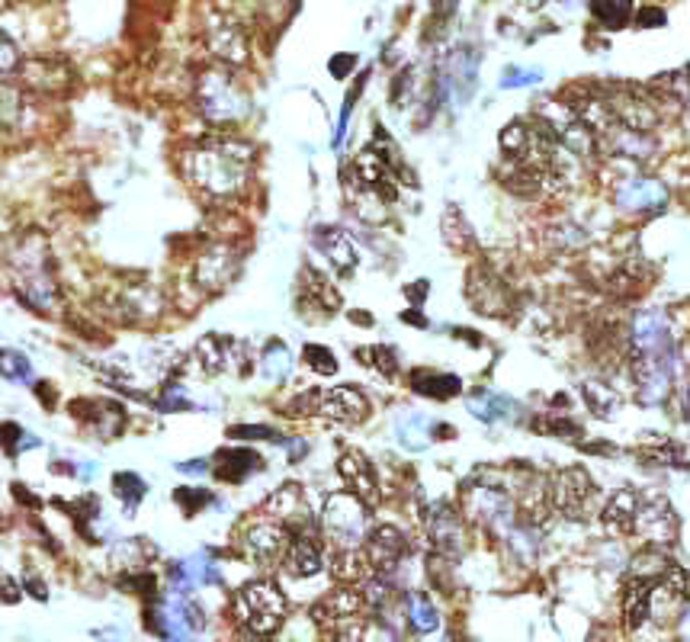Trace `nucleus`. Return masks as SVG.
I'll list each match as a JSON object with an SVG mask.
<instances>
[{"label": "nucleus", "mask_w": 690, "mask_h": 642, "mask_svg": "<svg viewBox=\"0 0 690 642\" xmlns=\"http://www.w3.org/2000/svg\"><path fill=\"white\" fill-rule=\"evenodd\" d=\"M427 533H431V543L437 546V553L443 556H459L466 546V533H463V517L447 501H434L427 508Z\"/></svg>", "instance_id": "f8f14e48"}, {"label": "nucleus", "mask_w": 690, "mask_h": 642, "mask_svg": "<svg viewBox=\"0 0 690 642\" xmlns=\"http://www.w3.org/2000/svg\"><path fill=\"white\" fill-rule=\"evenodd\" d=\"M357 180H360V187H366L373 196H379V200H386V203H392L398 196V183L392 177V167L382 161L376 148H366L357 158Z\"/></svg>", "instance_id": "aec40b11"}, {"label": "nucleus", "mask_w": 690, "mask_h": 642, "mask_svg": "<svg viewBox=\"0 0 690 642\" xmlns=\"http://www.w3.org/2000/svg\"><path fill=\"white\" fill-rule=\"evenodd\" d=\"M354 65H357L354 55H334L331 58V74H334V78H347V71Z\"/></svg>", "instance_id": "3c124183"}, {"label": "nucleus", "mask_w": 690, "mask_h": 642, "mask_svg": "<svg viewBox=\"0 0 690 642\" xmlns=\"http://www.w3.org/2000/svg\"><path fill=\"white\" fill-rule=\"evenodd\" d=\"M321 562H325V556H321V540L315 527L293 533V546L286 553V569L299 578H312L321 572Z\"/></svg>", "instance_id": "4be33fe9"}, {"label": "nucleus", "mask_w": 690, "mask_h": 642, "mask_svg": "<svg viewBox=\"0 0 690 642\" xmlns=\"http://www.w3.org/2000/svg\"><path fill=\"white\" fill-rule=\"evenodd\" d=\"M674 376V344L662 315L646 312L633 325V379L646 405L662 402Z\"/></svg>", "instance_id": "f03ea898"}, {"label": "nucleus", "mask_w": 690, "mask_h": 642, "mask_svg": "<svg viewBox=\"0 0 690 642\" xmlns=\"http://www.w3.org/2000/svg\"><path fill=\"white\" fill-rule=\"evenodd\" d=\"M206 45L216 55L219 65L238 68L251 58V42L248 33L228 17V13H209L206 17Z\"/></svg>", "instance_id": "1a4fd4ad"}, {"label": "nucleus", "mask_w": 690, "mask_h": 642, "mask_svg": "<svg viewBox=\"0 0 690 642\" xmlns=\"http://www.w3.org/2000/svg\"><path fill=\"white\" fill-rule=\"evenodd\" d=\"M241 546L248 559L260 565H273V562H286L289 546H293V530L286 524L273 521H254L241 530Z\"/></svg>", "instance_id": "9d476101"}, {"label": "nucleus", "mask_w": 690, "mask_h": 642, "mask_svg": "<svg viewBox=\"0 0 690 642\" xmlns=\"http://www.w3.org/2000/svg\"><path fill=\"white\" fill-rule=\"evenodd\" d=\"M337 472H341V479L347 482V492L357 495L366 508H373L379 501V479H376V469L373 463L366 460L360 450H350L344 453L341 460H337Z\"/></svg>", "instance_id": "2eb2a0df"}, {"label": "nucleus", "mask_w": 690, "mask_h": 642, "mask_svg": "<svg viewBox=\"0 0 690 642\" xmlns=\"http://www.w3.org/2000/svg\"><path fill=\"white\" fill-rule=\"evenodd\" d=\"M315 241H318V248L325 251V257L334 264V270H341V273H354L357 270V248H354V241H350L341 228H318L315 232Z\"/></svg>", "instance_id": "bb28decb"}, {"label": "nucleus", "mask_w": 690, "mask_h": 642, "mask_svg": "<svg viewBox=\"0 0 690 642\" xmlns=\"http://www.w3.org/2000/svg\"><path fill=\"white\" fill-rule=\"evenodd\" d=\"M591 13L604 29H623L633 20V0H591Z\"/></svg>", "instance_id": "7c9ffc66"}, {"label": "nucleus", "mask_w": 690, "mask_h": 642, "mask_svg": "<svg viewBox=\"0 0 690 642\" xmlns=\"http://www.w3.org/2000/svg\"><path fill=\"white\" fill-rule=\"evenodd\" d=\"M206 469V463H183L180 466V472H203Z\"/></svg>", "instance_id": "052dcab7"}, {"label": "nucleus", "mask_w": 690, "mask_h": 642, "mask_svg": "<svg viewBox=\"0 0 690 642\" xmlns=\"http://www.w3.org/2000/svg\"><path fill=\"white\" fill-rule=\"evenodd\" d=\"M228 437H235V440H270L273 431L270 427H260V424H238V427H228Z\"/></svg>", "instance_id": "a18cd8bd"}, {"label": "nucleus", "mask_w": 690, "mask_h": 642, "mask_svg": "<svg viewBox=\"0 0 690 642\" xmlns=\"http://www.w3.org/2000/svg\"><path fill=\"white\" fill-rule=\"evenodd\" d=\"M260 366H264V376H267L270 382H283V379L289 376V366H293V357H289V347H286L283 341L267 344Z\"/></svg>", "instance_id": "72a5a7b5"}, {"label": "nucleus", "mask_w": 690, "mask_h": 642, "mask_svg": "<svg viewBox=\"0 0 690 642\" xmlns=\"http://www.w3.org/2000/svg\"><path fill=\"white\" fill-rule=\"evenodd\" d=\"M196 363L206 376L235 370V366L244 363V344L235 338H222V334H206V338L196 344Z\"/></svg>", "instance_id": "dca6fc26"}, {"label": "nucleus", "mask_w": 690, "mask_h": 642, "mask_svg": "<svg viewBox=\"0 0 690 642\" xmlns=\"http://www.w3.org/2000/svg\"><path fill=\"white\" fill-rule=\"evenodd\" d=\"M302 357H305V363H309L315 373H325V376L337 373V357L331 354L328 347H321V344H305Z\"/></svg>", "instance_id": "58836bf2"}, {"label": "nucleus", "mask_w": 690, "mask_h": 642, "mask_svg": "<svg viewBox=\"0 0 690 642\" xmlns=\"http://www.w3.org/2000/svg\"><path fill=\"white\" fill-rule=\"evenodd\" d=\"M533 81H540V71H508L504 74V87H524Z\"/></svg>", "instance_id": "8fccbe9b"}, {"label": "nucleus", "mask_w": 690, "mask_h": 642, "mask_svg": "<svg viewBox=\"0 0 690 642\" xmlns=\"http://www.w3.org/2000/svg\"><path fill=\"white\" fill-rule=\"evenodd\" d=\"M196 103L199 113H203L209 122H238L251 113V97L244 90L232 68H206L196 81Z\"/></svg>", "instance_id": "20e7f679"}, {"label": "nucleus", "mask_w": 690, "mask_h": 642, "mask_svg": "<svg viewBox=\"0 0 690 642\" xmlns=\"http://www.w3.org/2000/svg\"><path fill=\"white\" fill-rule=\"evenodd\" d=\"M395 431H398V437H402V443L405 447H411V450H421L424 443H427V421H424V415H402L398 418V424H395Z\"/></svg>", "instance_id": "e433bc0d"}, {"label": "nucleus", "mask_w": 690, "mask_h": 642, "mask_svg": "<svg viewBox=\"0 0 690 642\" xmlns=\"http://www.w3.org/2000/svg\"><path fill=\"white\" fill-rule=\"evenodd\" d=\"M350 321H360V325H366V328H370V325H373V318H370V315H366V312H354V315H350Z\"/></svg>", "instance_id": "bf43d9fd"}, {"label": "nucleus", "mask_w": 690, "mask_h": 642, "mask_svg": "<svg viewBox=\"0 0 690 642\" xmlns=\"http://www.w3.org/2000/svg\"><path fill=\"white\" fill-rule=\"evenodd\" d=\"M652 604H655V585L642 582V578H630L623 588V623L626 630L636 633L642 623L652 617Z\"/></svg>", "instance_id": "b1692460"}, {"label": "nucleus", "mask_w": 690, "mask_h": 642, "mask_svg": "<svg viewBox=\"0 0 690 642\" xmlns=\"http://www.w3.org/2000/svg\"><path fill=\"white\" fill-rule=\"evenodd\" d=\"M424 289H427V283H414V286L408 289V296H411L414 302H421V299H424Z\"/></svg>", "instance_id": "4d7b16f0"}, {"label": "nucleus", "mask_w": 690, "mask_h": 642, "mask_svg": "<svg viewBox=\"0 0 690 642\" xmlns=\"http://www.w3.org/2000/svg\"><path fill=\"white\" fill-rule=\"evenodd\" d=\"M122 588H129L135 594H142V598H155V575L151 572H135V575H126L119 578Z\"/></svg>", "instance_id": "79ce46f5"}, {"label": "nucleus", "mask_w": 690, "mask_h": 642, "mask_svg": "<svg viewBox=\"0 0 690 642\" xmlns=\"http://www.w3.org/2000/svg\"><path fill=\"white\" fill-rule=\"evenodd\" d=\"M366 559H370V565L376 572H395L398 562L405 559L408 553V540L405 533L392 527V524H379L373 527L370 533H366Z\"/></svg>", "instance_id": "ddd939ff"}, {"label": "nucleus", "mask_w": 690, "mask_h": 642, "mask_svg": "<svg viewBox=\"0 0 690 642\" xmlns=\"http://www.w3.org/2000/svg\"><path fill=\"white\" fill-rule=\"evenodd\" d=\"M29 360L23 354H17V350H4V376L7 379H29Z\"/></svg>", "instance_id": "37998d69"}, {"label": "nucleus", "mask_w": 690, "mask_h": 642, "mask_svg": "<svg viewBox=\"0 0 690 642\" xmlns=\"http://www.w3.org/2000/svg\"><path fill=\"white\" fill-rule=\"evenodd\" d=\"M113 488L119 492V498H126L129 504L142 501V495H145V482L132 476V472H119V476H113Z\"/></svg>", "instance_id": "a19ab883"}, {"label": "nucleus", "mask_w": 690, "mask_h": 642, "mask_svg": "<svg viewBox=\"0 0 690 642\" xmlns=\"http://www.w3.org/2000/svg\"><path fill=\"white\" fill-rule=\"evenodd\" d=\"M238 261L241 257L232 251V248H225V244H216L209 254L199 257V264H196V283H203L209 293H219V289L225 283H232L235 280V273H238Z\"/></svg>", "instance_id": "6ab92c4d"}, {"label": "nucleus", "mask_w": 690, "mask_h": 642, "mask_svg": "<svg viewBox=\"0 0 690 642\" xmlns=\"http://www.w3.org/2000/svg\"><path fill=\"white\" fill-rule=\"evenodd\" d=\"M20 81L26 87L39 90V94H55V90H65L71 84V71L68 65H61V61L52 58H33L20 65Z\"/></svg>", "instance_id": "5701e85b"}, {"label": "nucleus", "mask_w": 690, "mask_h": 642, "mask_svg": "<svg viewBox=\"0 0 690 642\" xmlns=\"http://www.w3.org/2000/svg\"><path fill=\"white\" fill-rule=\"evenodd\" d=\"M668 569H671V562L665 559L662 549L649 546V549H642V553L633 559V565H630V578H642V582L658 585V582L665 578Z\"/></svg>", "instance_id": "c756f323"}, {"label": "nucleus", "mask_w": 690, "mask_h": 642, "mask_svg": "<svg viewBox=\"0 0 690 642\" xmlns=\"http://www.w3.org/2000/svg\"><path fill=\"white\" fill-rule=\"evenodd\" d=\"M318 411L337 424H360L370 415V402H366V395L354 386H337L328 392H318Z\"/></svg>", "instance_id": "4468645a"}, {"label": "nucleus", "mask_w": 690, "mask_h": 642, "mask_svg": "<svg viewBox=\"0 0 690 642\" xmlns=\"http://www.w3.org/2000/svg\"><path fill=\"white\" fill-rule=\"evenodd\" d=\"M13 68H17V49H13L10 36H4V74H7V78L13 74Z\"/></svg>", "instance_id": "603ef678"}, {"label": "nucleus", "mask_w": 690, "mask_h": 642, "mask_svg": "<svg viewBox=\"0 0 690 642\" xmlns=\"http://www.w3.org/2000/svg\"><path fill=\"white\" fill-rule=\"evenodd\" d=\"M408 620L418 633H434L440 626L437 607L431 604V598H424V594H408Z\"/></svg>", "instance_id": "473e14b6"}, {"label": "nucleus", "mask_w": 690, "mask_h": 642, "mask_svg": "<svg viewBox=\"0 0 690 642\" xmlns=\"http://www.w3.org/2000/svg\"><path fill=\"white\" fill-rule=\"evenodd\" d=\"M161 408H167V411H187V408H193L187 399H183V389H167L164 392V399H161Z\"/></svg>", "instance_id": "09e8293b"}, {"label": "nucleus", "mask_w": 690, "mask_h": 642, "mask_svg": "<svg viewBox=\"0 0 690 642\" xmlns=\"http://www.w3.org/2000/svg\"><path fill=\"white\" fill-rule=\"evenodd\" d=\"M665 23H668V17H665L662 7H642L636 13V26H642V29H655V26H665Z\"/></svg>", "instance_id": "49530a36"}, {"label": "nucleus", "mask_w": 690, "mask_h": 642, "mask_svg": "<svg viewBox=\"0 0 690 642\" xmlns=\"http://www.w3.org/2000/svg\"><path fill=\"white\" fill-rule=\"evenodd\" d=\"M402 321H411V325H418V328H424V325H427L424 318H418V312H414V309H411V312H402Z\"/></svg>", "instance_id": "13d9d810"}, {"label": "nucleus", "mask_w": 690, "mask_h": 642, "mask_svg": "<svg viewBox=\"0 0 690 642\" xmlns=\"http://www.w3.org/2000/svg\"><path fill=\"white\" fill-rule=\"evenodd\" d=\"M254 171V148L238 139H216L199 142L183 155V174L193 187L212 196V200H232V196L244 193Z\"/></svg>", "instance_id": "f257e3e1"}, {"label": "nucleus", "mask_w": 690, "mask_h": 642, "mask_svg": "<svg viewBox=\"0 0 690 642\" xmlns=\"http://www.w3.org/2000/svg\"><path fill=\"white\" fill-rule=\"evenodd\" d=\"M26 588L33 591V598H36V601H45V594H49V591H45V588L36 582V578H29V582H26Z\"/></svg>", "instance_id": "6e6d98bb"}, {"label": "nucleus", "mask_w": 690, "mask_h": 642, "mask_svg": "<svg viewBox=\"0 0 690 642\" xmlns=\"http://www.w3.org/2000/svg\"><path fill=\"white\" fill-rule=\"evenodd\" d=\"M549 488H552V508H556L565 521H585L594 511L597 488L581 466H569V469L556 472V476L549 479Z\"/></svg>", "instance_id": "6e6552de"}, {"label": "nucleus", "mask_w": 690, "mask_h": 642, "mask_svg": "<svg viewBox=\"0 0 690 642\" xmlns=\"http://www.w3.org/2000/svg\"><path fill=\"white\" fill-rule=\"evenodd\" d=\"M585 395H588V402H591V408L597 411V415H607V411L613 408V395L604 386H594V382H588Z\"/></svg>", "instance_id": "c03bdc74"}, {"label": "nucleus", "mask_w": 690, "mask_h": 642, "mask_svg": "<svg viewBox=\"0 0 690 642\" xmlns=\"http://www.w3.org/2000/svg\"><path fill=\"white\" fill-rule=\"evenodd\" d=\"M174 501L183 508V514L193 517L199 508H206V504L212 501V495L206 492V488H177V492H174Z\"/></svg>", "instance_id": "ea45409f"}, {"label": "nucleus", "mask_w": 690, "mask_h": 642, "mask_svg": "<svg viewBox=\"0 0 690 642\" xmlns=\"http://www.w3.org/2000/svg\"><path fill=\"white\" fill-rule=\"evenodd\" d=\"M232 610L244 633L254 639H267L283 626L289 607H286V594L280 591V585L260 578V582H248L244 588H238Z\"/></svg>", "instance_id": "7ed1b4c3"}, {"label": "nucleus", "mask_w": 690, "mask_h": 642, "mask_svg": "<svg viewBox=\"0 0 690 642\" xmlns=\"http://www.w3.org/2000/svg\"><path fill=\"white\" fill-rule=\"evenodd\" d=\"M360 610V594L354 588H337L331 591L328 598H321L315 607V620L321 626H328V630H337V626H344L354 620V614Z\"/></svg>", "instance_id": "393cba45"}, {"label": "nucleus", "mask_w": 690, "mask_h": 642, "mask_svg": "<svg viewBox=\"0 0 690 642\" xmlns=\"http://www.w3.org/2000/svg\"><path fill=\"white\" fill-rule=\"evenodd\" d=\"M411 389L418 395H427V399H453V395L463 392V382L450 373L418 370V373H411Z\"/></svg>", "instance_id": "cd10ccee"}, {"label": "nucleus", "mask_w": 690, "mask_h": 642, "mask_svg": "<svg viewBox=\"0 0 690 642\" xmlns=\"http://www.w3.org/2000/svg\"><path fill=\"white\" fill-rule=\"evenodd\" d=\"M357 360H363L366 366H373V370H382L386 376H395V366H398V360H395V354H392V347H386V344H376V347H363V350H357Z\"/></svg>", "instance_id": "4c0bfd02"}, {"label": "nucleus", "mask_w": 690, "mask_h": 642, "mask_svg": "<svg viewBox=\"0 0 690 642\" xmlns=\"http://www.w3.org/2000/svg\"><path fill=\"white\" fill-rule=\"evenodd\" d=\"M639 508H642V495L633 492V488H620V492H613L610 501L604 504L601 521L607 530L630 537V533H636V524H639Z\"/></svg>", "instance_id": "412c9836"}, {"label": "nucleus", "mask_w": 690, "mask_h": 642, "mask_svg": "<svg viewBox=\"0 0 690 642\" xmlns=\"http://www.w3.org/2000/svg\"><path fill=\"white\" fill-rule=\"evenodd\" d=\"M267 511L293 533L312 527V514H309V504H305V492L296 482H289V485L280 488V492H273L267 498Z\"/></svg>", "instance_id": "a211bd4d"}, {"label": "nucleus", "mask_w": 690, "mask_h": 642, "mask_svg": "<svg viewBox=\"0 0 690 642\" xmlns=\"http://www.w3.org/2000/svg\"><path fill=\"white\" fill-rule=\"evenodd\" d=\"M665 187L655 180H626L623 187L617 190V203L626 212H652L658 206H665Z\"/></svg>", "instance_id": "a878e982"}, {"label": "nucleus", "mask_w": 690, "mask_h": 642, "mask_svg": "<svg viewBox=\"0 0 690 642\" xmlns=\"http://www.w3.org/2000/svg\"><path fill=\"white\" fill-rule=\"evenodd\" d=\"M302 289H305V296L318 305V309L334 312L337 305H341V293H337V289L328 283V277H321L315 267H305V286Z\"/></svg>", "instance_id": "2f4dec72"}, {"label": "nucleus", "mask_w": 690, "mask_h": 642, "mask_svg": "<svg viewBox=\"0 0 690 642\" xmlns=\"http://www.w3.org/2000/svg\"><path fill=\"white\" fill-rule=\"evenodd\" d=\"M257 469H260L257 453H251V450H222L219 453L216 476L222 482H241V479H248L251 472H257Z\"/></svg>", "instance_id": "c85d7f7f"}, {"label": "nucleus", "mask_w": 690, "mask_h": 642, "mask_svg": "<svg viewBox=\"0 0 690 642\" xmlns=\"http://www.w3.org/2000/svg\"><path fill=\"white\" fill-rule=\"evenodd\" d=\"M463 511L466 517H472L475 524H482L488 530H514L517 524V504L514 498L504 492V488L495 482V479H488V476H479V479H472L466 485V492H463Z\"/></svg>", "instance_id": "39448f33"}, {"label": "nucleus", "mask_w": 690, "mask_h": 642, "mask_svg": "<svg viewBox=\"0 0 690 642\" xmlns=\"http://www.w3.org/2000/svg\"><path fill=\"white\" fill-rule=\"evenodd\" d=\"M678 530V517H674L671 504L662 495H642V508H639V524L636 533H642L649 543H668Z\"/></svg>", "instance_id": "f3484780"}, {"label": "nucleus", "mask_w": 690, "mask_h": 642, "mask_svg": "<svg viewBox=\"0 0 690 642\" xmlns=\"http://www.w3.org/2000/svg\"><path fill=\"white\" fill-rule=\"evenodd\" d=\"M10 267L17 273V293L29 305H36V309H49L55 299V283H52L49 254H45L42 241H26Z\"/></svg>", "instance_id": "0eeeda50"}, {"label": "nucleus", "mask_w": 690, "mask_h": 642, "mask_svg": "<svg viewBox=\"0 0 690 642\" xmlns=\"http://www.w3.org/2000/svg\"><path fill=\"white\" fill-rule=\"evenodd\" d=\"M321 527H325L331 546L337 553H357V546L366 543V504L350 495L337 492L325 501V514H321Z\"/></svg>", "instance_id": "423d86ee"}, {"label": "nucleus", "mask_w": 690, "mask_h": 642, "mask_svg": "<svg viewBox=\"0 0 690 642\" xmlns=\"http://www.w3.org/2000/svg\"><path fill=\"white\" fill-rule=\"evenodd\" d=\"M604 97L610 103L613 116H617V122H620V126H626V129L649 135L658 122H662L658 106L649 97H642L639 90H626L623 87V90H610V94H604Z\"/></svg>", "instance_id": "9b49d317"}, {"label": "nucleus", "mask_w": 690, "mask_h": 642, "mask_svg": "<svg viewBox=\"0 0 690 642\" xmlns=\"http://www.w3.org/2000/svg\"><path fill=\"white\" fill-rule=\"evenodd\" d=\"M469 411L479 421H498L504 418L511 411V402L508 399H501V395H492V392H479V395H472V399L466 402Z\"/></svg>", "instance_id": "f704fd0d"}, {"label": "nucleus", "mask_w": 690, "mask_h": 642, "mask_svg": "<svg viewBox=\"0 0 690 642\" xmlns=\"http://www.w3.org/2000/svg\"><path fill=\"white\" fill-rule=\"evenodd\" d=\"M13 492H17V498H23V501L29 504V508H39V501H36L33 495H29V488H23V485H13Z\"/></svg>", "instance_id": "5fc2aeb1"}, {"label": "nucleus", "mask_w": 690, "mask_h": 642, "mask_svg": "<svg viewBox=\"0 0 690 642\" xmlns=\"http://www.w3.org/2000/svg\"><path fill=\"white\" fill-rule=\"evenodd\" d=\"M17 598H20V591H17V585H13V578L7 575V578H4V601H7V604H13Z\"/></svg>", "instance_id": "864d4df0"}, {"label": "nucleus", "mask_w": 690, "mask_h": 642, "mask_svg": "<svg viewBox=\"0 0 690 642\" xmlns=\"http://www.w3.org/2000/svg\"><path fill=\"white\" fill-rule=\"evenodd\" d=\"M363 639V626L360 623H344V626H337V630H331V642H360Z\"/></svg>", "instance_id": "de8ad7c7"}, {"label": "nucleus", "mask_w": 690, "mask_h": 642, "mask_svg": "<svg viewBox=\"0 0 690 642\" xmlns=\"http://www.w3.org/2000/svg\"><path fill=\"white\" fill-rule=\"evenodd\" d=\"M687 78H690V68H687Z\"/></svg>", "instance_id": "680f3d73"}, {"label": "nucleus", "mask_w": 690, "mask_h": 642, "mask_svg": "<svg viewBox=\"0 0 690 642\" xmlns=\"http://www.w3.org/2000/svg\"><path fill=\"white\" fill-rule=\"evenodd\" d=\"M649 460L665 463V466H690V453L681 447L678 440H662V443H649L646 447Z\"/></svg>", "instance_id": "c9c22d12"}]
</instances>
